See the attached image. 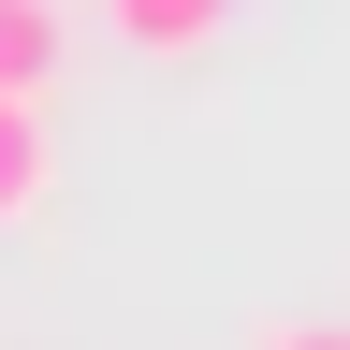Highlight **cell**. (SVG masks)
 I'll list each match as a JSON object with an SVG mask.
<instances>
[{"label": "cell", "mask_w": 350, "mask_h": 350, "mask_svg": "<svg viewBox=\"0 0 350 350\" xmlns=\"http://www.w3.org/2000/svg\"><path fill=\"white\" fill-rule=\"evenodd\" d=\"M44 204H59V131H44V103L0 88V234H29Z\"/></svg>", "instance_id": "cell-1"}, {"label": "cell", "mask_w": 350, "mask_h": 350, "mask_svg": "<svg viewBox=\"0 0 350 350\" xmlns=\"http://www.w3.org/2000/svg\"><path fill=\"white\" fill-rule=\"evenodd\" d=\"M248 0H103V29L117 44H146V59H190V44H219Z\"/></svg>", "instance_id": "cell-2"}, {"label": "cell", "mask_w": 350, "mask_h": 350, "mask_svg": "<svg viewBox=\"0 0 350 350\" xmlns=\"http://www.w3.org/2000/svg\"><path fill=\"white\" fill-rule=\"evenodd\" d=\"M59 0H0V88H15V103H44V88H59Z\"/></svg>", "instance_id": "cell-3"}, {"label": "cell", "mask_w": 350, "mask_h": 350, "mask_svg": "<svg viewBox=\"0 0 350 350\" xmlns=\"http://www.w3.org/2000/svg\"><path fill=\"white\" fill-rule=\"evenodd\" d=\"M262 350H350V321H278Z\"/></svg>", "instance_id": "cell-4"}]
</instances>
